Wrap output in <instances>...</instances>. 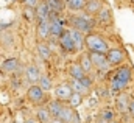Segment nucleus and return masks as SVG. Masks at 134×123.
Listing matches in <instances>:
<instances>
[{
  "label": "nucleus",
  "mask_w": 134,
  "mask_h": 123,
  "mask_svg": "<svg viewBox=\"0 0 134 123\" xmlns=\"http://www.w3.org/2000/svg\"><path fill=\"white\" fill-rule=\"evenodd\" d=\"M69 25L73 30H78V31H81L83 34H87V33H92L95 20H94V17L91 14L78 11V14H73V16L69 17Z\"/></svg>",
  "instance_id": "f257e3e1"
},
{
  "label": "nucleus",
  "mask_w": 134,
  "mask_h": 123,
  "mask_svg": "<svg viewBox=\"0 0 134 123\" xmlns=\"http://www.w3.org/2000/svg\"><path fill=\"white\" fill-rule=\"evenodd\" d=\"M130 83H131V69L128 65H122L114 72V75L111 78V91L119 93Z\"/></svg>",
  "instance_id": "f03ea898"
},
{
  "label": "nucleus",
  "mask_w": 134,
  "mask_h": 123,
  "mask_svg": "<svg viewBox=\"0 0 134 123\" xmlns=\"http://www.w3.org/2000/svg\"><path fill=\"white\" fill-rule=\"evenodd\" d=\"M84 47H87L89 52H98V53H106L108 52V42L94 33H87L84 36Z\"/></svg>",
  "instance_id": "7ed1b4c3"
},
{
  "label": "nucleus",
  "mask_w": 134,
  "mask_h": 123,
  "mask_svg": "<svg viewBox=\"0 0 134 123\" xmlns=\"http://www.w3.org/2000/svg\"><path fill=\"white\" fill-rule=\"evenodd\" d=\"M89 55V59L92 62V65L97 69V72L100 73V75H106L108 72H109V69L112 67L109 62L106 61V56H104V53H98V52H89L87 53Z\"/></svg>",
  "instance_id": "20e7f679"
},
{
  "label": "nucleus",
  "mask_w": 134,
  "mask_h": 123,
  "mask_svg": "<svg viewBox=\"0 0 134 123\" xmlns=\"http://www.w3.org/2000/svg\"><path fill=\"white\" fill-rule=\"evenodd\" d=\"M48 25H50V36L55 37V39H58L61 36V33L64 31V22H63L59 13H50Z\"/></svg>",
  "instance_id": "39448f33"
},
{
  "label": "nucleus",
  "mask_w": 134,
  "mask_h": 123,
  "mask_svg": "<svg viewBox=\"0 0 134 123\" xmlns=\"http://www.w3.org/2000/svg\"><path fill=\"white\" fill-rule=\"evenodd\" d=\"M27 97L30 98V101L34 103V104H42V101L45 100V92L37 84H30V87L27 91Z\"/></svg>",
  "instance_id": "423d86ee"
},
{
  "label": "nucleus",
  "mask_w": 134,
  "mask_h": 123,
  "mask_svg": "<svg viewBox=\"0 0 134 123\" xmlns=\"http://www.w3.org/2000/svg\"><path fill=\"white\" fill-rule=\"evenodd\" d=\"M104 56H106V61L111 65H119V64H122L125 61V53L120 48H108Z\"/></svg>",
  "instance_id": "0eeeda50"
},
{
  "label": "nucleus",
  "mask_w": 134,
  "mask_h": 123,
  "mask_svg": "<svg viewBox=\"0 0 134 123\" xmlns=\"http://www.w3.org/2000/svg\"><path fill=\"white\" fill-rule=\"evenodd\" d=\"M58 42H59V45H61V48H63L64 52H69V53H73V52H75L73 41H72V37H70V34H69L67 30H64L61 33V36L58 37Z\"/></svg>",
  "instance_id": "6e6552de"
},
{
  "label": "nucleus",
  "mask_w": 134,
  "mask_h": 123,
  "mask_svg": "<svg viewBox=\"0 0 134 123\" xmlns=\"http://www.w3.org/2000/svg\"><path fill=\"white\" fill-rule=\"evenodd\" d=\"M48 16H50V9L45 5V2H41L34 6V19H37V22L48 20Z\"/></svg>",
  "instance_id": "1a4fd4ad"
},
{
  "label": "nucleus",
  "mask_w": 134,
  "mask_h": 123,
  "mask_svg": "<svg viewBox=\"0 0 134 123\" xmlns=\"http://www.w3.org/2000/svg\"><path fill=\"white\" fill-rule=\"evenodd\" d=\"M130 95L126 92H120L117 95V98H115V108H117V111L119 112H122V114H125V112H128V104H130Z\"/></svg>",
  "instance_id": "9d476101"
},
{
  "label": "nucleus",
  "mask_w": 134,
  "mask_h": 123,
  "mask_svg": "<svg viewBox=\"0 0 134 123\" xmlns=\"http://www.w3.org/2000/svg\"><path fill=\"white\" fill-rule=\"evenodd\" d=\"M53 92H55L56 100H59V101H67V98L72 95V89H70L69 83H63V84L56 86Z\"/></svg>",
  "instance_id": "9b49d317"
},
{
  "label": "nucleus",
  "mask_w": 134,
  "mask_h": 123,
  "mask_svg": "<svg viewBox=\"0 0 134 123\" xmlns=\"http://www.w3.org/2000/svg\"><path fill=\"white\" fill-rule=\"evenodd\" d=\"M69 34H70V37H72V41H73L75 52H81V50L84 48V34L78 30H73V28L69 30Z\"/></svg>",
  "instance_id": "f8f14e48"
},
{
  "label": "nucleus",
  "mask_w": 134,
  "mask_h": 123,
  "mask_svg": "<svg viewBox=\"0 0 134 123\" xmlns=\"http://www.w3.org/2000/svg\"><path fill=\"white\" fill-rule=\"evenodd\" d=\"M17 67H19V59L17 58H8L0 64V69L5 73H13L14 70H17Z\"/></svg>",
  "instance_id": "ddd939ff"
},
{
  "label": "nucleus",
  "mask_w": 134,
  "mask_h": 123,
  "mask_svg": "<svg viewBox=\"0 0 134 123\" xmlns=\"http://www.w3.org/2000/svg\"><path fill=\"white\" fill-rule=\"evenodd\" d=\"M39 76H41V72H39V69L36 65H28L25 69V78H27V81L30 84H36Z\"/></svg>",
  "instance_id": "4468645a"
},
{
  "label": "nucleus",
  "mask_w": 134,
  "mask_h": 123,
  "mask_svg": "<svg viewBox=\"0 0 134 123\" xmlns=\"http://www.w3.org/2000/svg\"><path fill=\"white\" fill-rule=\"evenodd\" d=\"M73 112H75L73 108H70L69 104H63V106H61V111H59V114H58V119L63 120L64 123H70L72 117H73Z\"/></svg>",
  "instance_id": "2eb2a0df"
},
{
  "label": "nucleus",
  "mask_w": 134,
  "mask_h": 123,
  "mask_svg": "<svg viewBox=\"0 0 134 123\" xmlns=\"http://www.w3.org/2000/svg\"><path fill=\"white\" fill-rule=\"evenodd\" d=\"M101 6V0H86V5H84V13H87V14H97V11L100 9Z\"/></svg>",
  "instance_id": "dca6fc26"
},
{
  "label": "nucleus",
  "mask_w": 134,
  "mask_h": 123,
  "mask_svg": "<svg viewBox=\"0 0 134 123\" xmlns=\"http://www.w3.org/2000/svg\"><path fill=\"white\" fill-rule=\"evenodd\" d=\"M111 19H112V14H111V9L108 6H101L97 11V20L100 24H108V22H111Z\"/></svg>",
  "instance_id": "f3484780"
},
{
  "label": "nucleus",
  "mask_w": 134,
  "mask_h": 123,
  "mask_svg": "<svg viewBox=\"0 0 134 123\" xmlns=\"http://www.w3.org/2000/svg\"><path fill=\"white\" fill-rule=\"evenodd\" d=\"M45 5L48 6L50 13H61L66 8L64 0H45Z\"/></svg>",
  "instance_id": "a211bd4d"
},
{
  "label": "nucleus",
  "mask_w": 134,
  "mask_h": 123,
  "mask_svg": "<svg viewBox=\"0 0 134 123\" xmlns=\"http://www.w3.org/2000/svg\"><path fill=\"white\" fill-rule=\"evenodd\" d=\"M69 86H70L72 92L81 93V95H86V93L89 92V89H87V87H84V86H83V83H81L80 80H75V78H72V80H70Z\"/></svg>",
  "instance_id": "6ab92c4d"
},
{
  "label": "nucleus",
  "mask_w": 134,
  "mask_h": 123,
  "mask_svg": "<svg viewBox=\"0 0 134 123\" xmlns=\"http://www.w3.org/2000/svg\"><path fill=\"white\" fill-rule=\"evenodd\" d=\"M64 3L67 5V8L73 13H78V11H83L84 9V5H86V0H64Z\"/></svg>",
  "instance_id": "aec40b11"
},
{
  "label": "nucleus",
  "mask_w": 134,
  "mask_h": 123,
  "mask_svg": "<svg viewBox=\"0 0 134 123\" xmlns=\"http://www.w3.org/2000/svg\"><path fill=\"white\" fill-rule=\"evenodd\" d=\"M37 36L41 39H48L50 37V25H48V20L39 22V25H37Z\"/></svg>",
  "instance_id": "412c9836"
},
{
  "label": "nucleus",
  "mask_w": 134,
  "mask_h": 123,
  "mask_svg": "<svg viewBox=\"0 0 134 123\" xmlns=\"http://www.w3.org/2000/svg\"><path fill=\"white\" fill-rule=\"evenodd\" d=\"M69 75H70L72 78H75V80H80V78H83L86 73L83 72L81 65H80L78 62H73V64H70V67H69Z\"/></svg>",
  "instance_id": "4be33fe9"
},
{
  "label": "nucleus",
  "mask_w": 134,
  "mask_h": 123,
  "mask_svg": "<svg viewBox=\"0 0 134 123\" xmlns=\"http://www.w3.org/2000/svg\"><path fill=\"white\" fill-rule=\"evenodd\" d=\"M50 119H52V115H50V112H48L47 108H37V111H36V120L37 122L39 123H48Z\"/></svg>",
  "instance_id": "5701e85b"
},
{
  "label": "nucleus",
  "mask_w": 134,
  "mask_h": 123,
  "mask_svg": "<svg viewBox=\"0 0 134 123\" xmlns=\"http://www.w3.org/2000/svg\"><path fill=\"white\" fill-rule=\"evenodd\" d=\"M37 53H39V56H41L44 61H48V59L52 58V50L48 48L47 44L39 42V44H37Z\"/></svg>",
  "instance_id": "b1692460"
},
{
  "label": "nucleus",
  "mask_w": 134,
  "mask_h": 123,
  "mask_svg": "<svg viewBox=\"0 0 134 123\" xmlns=\"http://www.w3.org/2000/svg\"><path fill=\"white\" fill-rule=\"evenodd\" d=\"M61 106H63V103H61L59 100H52V101L48 103L47 109H48V112H50L52 117H58V114H59V111H61Z\"/></svg>",
  "instance_id": "393cba45"
},
{
  "label": "nucleus",
  "mask_w": 134,
  "mask_h": 123,
  "mask_svg": "<svg viewBox=\"0 0 134 123\" xmlns=\"http://www.w3.org/2000/svg\"><path fill=\"white\" fill-rule=\"evenodd\" d=\"M78 64L81 65V69H83V72H84L86 75H89V73L92 72V69H94L92 62H91V59H89V55H83Z\"/></svg>",
  "instance_id": "a878e982"
},
{
  "label": "nucleus",
  "mask_w": 134,
  "mask_h": 123,
  "mask_svg": "<svg viewBox=\"0 0 134 123\" xmlns=\"http://www.w3.org/2000/svg\"><path fill=\"white\" fill-rule=\"evenodd\" d=\"M67 101H69L67 104L75 109V108H78V106L83 103V95H81V93H76V92H72V95L67 98Z\"/></svg>",
  "instance_id": "bb28decb"
},
{
  "label": "nucleus",
  "mask_w": 134,
  "mask_h": 123,
  "mask_svg": "<svg viewBox=\"0 0 134 123\" xmlns=\"http://www.w3.org/2000/svg\"><path fill=\"white\" fill-rule=\"evenodd\" d=\"M36 84H37L44 92H47V91H50V89H52V80H50L48 76H45V75H41Z\"/></svg>",
  "instance_id": "cd10ccee"
},
{
  "label": "nucleus",
  "mask_w": 134,
  "mask_h": 123,
  "mask_svg": "<svg viewBox=\"0 0 134 123\" xmlns=\"http://www.w3.org/2000/svg\"><path fill=\"white\" fill-rule=\"evenodd\" d=\"M100 119L101 120H104V122H112L114 120V112L111 111V109H103L101 111V114H100Z\"/></svg>",
  "instance_id": "c85d7f7f"
},
{
  "label": "nucleus",
  "mask_w": 134,
  "mask_h": 123,
  "mask_svg": "<svg viewBox=\"0 0 134 123\" xmlns=\"http://www.w3.org/2000/svg\"><path fill=\"white\" fill-rule=\"evenodd\" d=\"M24 16H25V19L27 20H34V8L31 6H25V9H24Z\"/></svg>",
  "instance_id": "c756f323"
},
{
  "label": "nucleus",
  "mask_w": 134,
  "mask_h": 123,
  "mask_svg": "<svg viewBox=\"0 0 134 123\" xmlns=\"http://www.w3.org/2000/svg\"><path fill=\"white\" fill-rule=\"evenodd\" d=\"M80 81L83 83V86H84V87L91 89V86H92V78H91L89 75H84L83 78H80Z\"/></svg>",
  "instance_id": "7c9ffc66"
},
{
  "label": "nucleus",
  "mask_w": 134,
  "mask_h": 123,
  "mask_svg": "<svg viewBox=\"0 0 134 123\" xmlns=\"http://www.w3.org/2000/svg\"><path fill=\"white\" fill-rule=\"evenodd\" d=\"M25 6H31V8H34L37 3H39V0H20Z\"/></svg>",
  "instance_id": "2f4dec72"
},
{
  "label": "nucleus",
  "mask_w": 134,
  "mask_h": 123,
  "mask_svg": "<svg viewBox=\"0 0 134 123\" xmlns=\"http://www.w3.org/2000/svg\"><path fill=\"white\" fill-rule=\"evenodd\" d=\"M128 112H130V115L134 119V100H131L130 104H128Z\"/></svg>",
  "instance_id": "473e14b6"
},
{
  "label": "nucleus",
  "mask_w": 134,
  "mask_h": 123,
  "mask_svg": "<svg viewBox=\"0 0 134 123\" xmlns=\"http://www.w3.org/2000/svg\"><path fill=\"white\" fill-rule=\"evenodd\" d=\"M70 123H81V119H80V115H78L76 112H73V117H72Z\"/></svg>",
  "instance_id": "72a5a7b5"
},
{
  "label": "nucleus",
  "mask_w": 134,
  "mask_h": 123,
  "mask_svg": "<svg viewBox=\"0 0 134 123\" xmlns=\"http://www.w3.org/2000/svg\"><path fill=\"white\" fill-rule=\"evenodd\" d=\"M48 123H64V122H63V120H59L58 117H52V119H50V122H48Z\"/></svg>",
  "instance_id": "f704fd0d"
},
{
  "label": "nucleus",
  "mask_w": 134,
  "mask_h": 123,
  "mask_svg": "<svg viewBox=\"0 0 134 123\" xmlns=\"http://www.w3.org/2000/svg\"><path fill=\"white\" fill-rule=\"evenodd\" d=\"M98 93H100L101 97H103V95L106 97V95H108V89H98Z\"/></svg>",
  "instance_id": "c9c22d12"
},
{
  "label": "nucleus",
  "mask_w": 134,
  "mask_h": 123,
  "mask_svg": "<svg viewBox=\"0 0 134 123\" xmlns=\"http://www.w3.org/2000/svg\"><path fill=\"white\" fill-rule=\"evenodd\" d=\"M25 123H39V122L34 120V119H30V120H25Z\"/></svg>",
  "instance_id": "e433bc0d"
},
{
  "label": "nucleus",
  "mask_w": 134,
  "mask_h": 123,
  "mask_svg": "<svg viewBox=\"0 0 134 123\" xmlns=\"http://www.w3.org/2000/svg\"><path fill=\"white\" fill-rule=\"evenodd\" d=\"M98 123H108V122H104V120H101V119H100V120H98Z\"/></svg>",
  "instance_id": "4c0bfd02"
},
{
  "label": "nucleus",
  "mask_w": 134,
  "mask_h": 123,
  "mask_svg": "<svg viewBox=\"0 0 134 123\" xmlns=\"http://www.w3.org/2000/svg\"><path fill=\"white\" fill-rule=\"evenodd\" d=\"M131 2H133V3H134V0H131Z\"/></svg>",
  "instance_id": "58836bf2"
}]
</instances>
